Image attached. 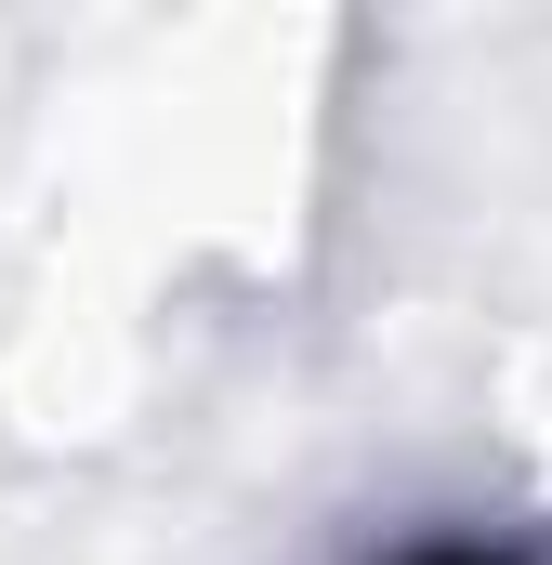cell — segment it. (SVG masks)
<instances>
[{
  "label": "cell",
  "instance_id": "1",
  "mask_svg": "<svg viewBox=\"0 0 552 565\" xmlns=\"http://www.w3.org/2000/svg\"><path fill=\"white\" fill-rule=\"evenodd\" d=\"M421 565H500V553H421Z\"/></svg>",
  "mask_w": 552,
  "mask_h": 565
}]
</instances>
